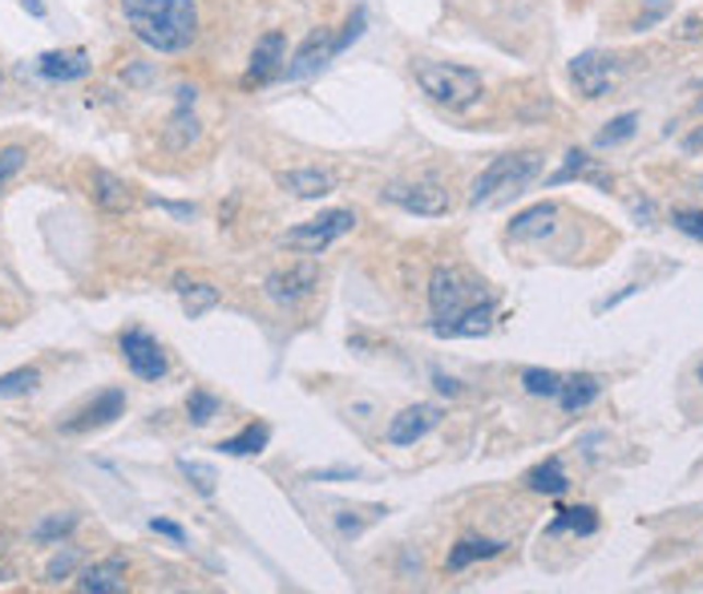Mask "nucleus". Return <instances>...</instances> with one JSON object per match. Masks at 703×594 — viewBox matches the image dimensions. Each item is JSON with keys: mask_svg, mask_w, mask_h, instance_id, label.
I'll return each mask as SVG.
<instances>
[{"mask_svg": "<svg viewBox=\"0 0 703 594\" xmlns=\"http://www.w3.org/2000/svg\"><path fill=\"white\" fill-rule=\"evenodd\" d=\"M493 304V291L481 283V279L465 276L461 267H433L429 276V307H433V319H453L469 312V307Z\"/></svg>", "mask_w": 703, "mask_h": 594, "instance_id": "obj_4", "label": "nucleus"}, {"mask_svg": "<svg viewBox=\"0 0 703 594\" xmlns=\"http://www.w3.org/2000/svg\"><path fill=\"white\" fill-rule=\"evenodd\" d=\"M37 384H40V369H33V364H21V369H13V372H4V376H0V400H4V396L33 393Z\"/></svg>", "mask_w": 703, "mask_h": 594, "instance_id": "obj_28", "label": "nucleus"}, {"mask_svg": "<svg viewBox=\"0 0 703 594\" xmlns=\"http://www.w3.org/2000/svg\"><path fill=\"white\" fill-rule=\"evenodd\" d=\"M178 469H183L186 477H190V486L199 489L202 498H214V469L211 465H202V462H190V457H178Z\"/></svg>", "mask_w": 703, "mask_h": 594, "instance_id": "obj_32", "label": "nucleus"}, {"mask_svg": "<svg viewBox=\"0 0 703 594\" xmlns=\"http://www.w3.org/2000/svg\"><path fill=\"white\" fill-rule=\"evenodd\" d=\"M493 316H497V300L493 304H481V307H469L461 316L453 319H433V331L441 340H473V336H485L493 328Z\"/></svg>", "mask_w": 703, "mask_h": 594, "instance_id": "obj_16", "label": "nucleus"}, {"mask_svg": "<svg viewBox=\"0 0 703 594\" xmlns=\"http://www.w3.org/2000/svg\"><path fill=\"white\" fill-rule=\"evenodd\" d=\"M90 198L93 207H102L106 214H126L133 211V186L126 178L109 171H93L90 174Z\"/></svg>", "mask_w": 703, "mask_h": 594, "instance_id": "obj_17", "label": "nucleus"}, {"mask_svg": "<svg viewBox=\"0 0 703 594\" xmlns=\"http://www.w3.org/2000/svg\"><path fill=\"white\" fill-rule=\"evenodd\" d=\"M695 376H700V384H703V364H700V369H695Z\"/></svg>", "mask_w": 703, "mask_h": 594, "instance_id": "obj_45", "label": "nucleus"}, {"mask_svg": "<svg viewBox=\"0 0 703 594\" xmlns=\"http://www.w3.org/2000/svg\"><path fill=\"white\" fill-rule=\"evenodd\" d=\"M695 106H700V109H703V81H700V102H695Z\"/></svg>", "mask_w": 703, "mask_h": 594, "instance_id": "obj_44", "label": "nucleus"}, {"mask_svg": "<svg viewBox=\"0 0 703 594\" xmlns=\"http://www.w3.org/2000/svg\"><path fill=\"white\" fill-rule=\"evenodd\" d=\"M671 223H676V231H683L688 238L703 243V211H695V207H676V211H671Z\"/></svg>", "mask_w": 703, "mask_h": 594, "instance_id": "obj_34", "label": "nucleus"}, {"mask_svg": "<svg viewBox=\"0 0 703 594\" xmlns=\"http://www.w3.org/2000/svg\"><path fill=\"white\" fill-rule=\"evenodd\" d=\"M700 33H703V9H700V13H691L688 21L679 25V37H688V40H691V37H700Z\"/></svg>", "mask_w": 703, "mask_h": 594, "instance_id": "obj_40", "label": "nucleus"}, {"mask_svg": "<svg viewBox=\"0 0 703 594\" xmlns=\"http://www.w3.org/2000/svg\"><path fill=\"white\" fill-rule=\"evenodd\" d=\"M671 9H676V0H643V9H638V16H635V25L631 28H655L659 21H667L671 16Z\"/></svg>", "mask_w": 703, "mask_h": 594, "instance_id": "obj_33", "label": "nucleus"}, {"mask_svg": "<svg viewBox=\"0 0 703 594\" xmlns=\"http://www.w3.org/2000/svg\"><path fill=\"white\" fill-rule=\"evenodd\" d=\"M126 28L154 54H186L199 37V0H118Z\"/></svg>", "mask_w": 703, "mask_h": 594, "instance_id": "obj_1", "label": "nucleus"}, {"mask_svg": "<svg viewBox=\"0 0 703 594\" xmlns=\"http://www.w3.org/2000/svg\"><path fill=\"white\" fill-rule=\"evenodd\" d=\"M271 445V429H267L263 421H251L243 424L235 436H226V441H219V450L226 453V457H259V453Z\"/></svg>", "mask_w": 703, "mask_h": 594, "instance_id": "obj_22", "label": "nucleus"}, {"mask_svg": "<svg viewBox=\"0 0 703 594\" xmlns=\"http://www.w3.org/2000/svg\"><path fill=\"white\" fill-rule=\"evenodd\" d=\"M352 226H356V214L344 211V207H336V211H319L316 219H307V223L292 226V231L283 235V247L316 255V252H324V247H332L340 235H348Z\"/></svg>", "mask_w": 703, "mask_h": 594, "instance_id": "obj_5", "label": "nucleus"}, {"mask_svg": "<svg viewBox=\"0 0 703 594\" xmlns=\"http://www.w3.org/2000/svg\"><path fill=\"white\" fill-rule=\"evenodd\" d=\"M150 529H154V534H162V538H171L174 546H183V541H186V529L178 526V522H171V517H150Z\"/></svg>", "mask_w": 703, "mask_h": 594, "instance_id": "obj_37", "label": "nucleus"}, {"mask_svg": "<svg viewBox=\"0 0 703 594\" xmlns=\"http://www.w3.org/2000/svg\"><path fill=\"white\" fill-rule=\"evenodd\" d=\"M526 486H530L534 493H546V498L566 493V489H571V477L562 469V457H546V462L534 465L530 474H526Z\"/></svg>", "mask_w": 703, "mask_h": 594, "instance_id": "obj_24", "label": "nucleus"}, {"mask_svg": "<svg viewBox=\"0 0 703 594\" xmlns=\"http://www.w3.org/2000/svg\"><path fill=\"white\" fill-rule=\"evenodd\" d=\"M542 166H546L542 150L502 154V159H493L490 166L473 178V186H469V202H473V207H481V202H505L509 195L526 190V186L542 174Z\"/></svg>", "mask_w": 703, "mask_h": 594, "instance_id": "obj_3", "label": "nucleus"}, {"mask_svg": "<svg viewBox=\"0 0 703 594\" xmlns=\"http://www.w3.org/2000/svg\"><path fill=\"white\" fill-rule=\"evenodd\" d=\"M37 73L45 81H78L90 73V54H85V49H54V54H40Z\"/></svg>", "mask_w": 703, "mask_h": 594, "instance_id": "obj_20", "label": "nucleus"}, {"mask_svg": "<svg viewBox=\"0 0 703 594\" xmlns=\"http://www.w3.org/2000/svg\"><path fill=\"white\" fill-rule=\"evenodd\" d=\"M73 526H78V514H49L33 526V538H37L40 546H57Z\"/></svg>", "mask_w": 703, "mask_h": 594, "instance_id": "obj_27", "label": "nucleus"}, {"mask_svg": "<svg viewBox=\"0 0 703 594\" xmlns=\"http://www.w3.org/2000/svg\"><path fill=\"white\" fill-rule=\"evenodd\" d=\"M441 405H409V409H400L392 421H388V445H417L425 433H433L441 424Z\"/></svg>", "mask_w": 703, "mask_h": 594, "instance_id": "obj_11", "label": "nucleus"}, {"mask_svg": "<svg viewBox=\"0 0 703 594\" xmlns=\"http://www.w3.org/2000/svg\"><path fill=\"white\" fill-rule=\"evenodd\" d=\"M25 150H21V145H4V150H0V171L4 174H16L21 171V166H25Z\"/></svg>", "mask_w": 703, "mask_h": 594, "instance_id": "obj_38", "label": "nucleus"}, {"mask_svg": "<svg viewBox=\"0 0 703 594\" xmlns=\"http://www.w3.org/2000/svg\"><path fill=\"white\" fill-rule=\"evenodd\" d=\"M4 178H9V174H4V171H0V186H4Z\"/></svg>", "mask_w": 703, "mask_h": 594, "instance_id": "obj_46", "label": "nucleus"}, {"mask_svg": "<svg viewBox=\"0 0 703 594\" xmlns=\"http://www.w3.org/2000/svg\"><path fill=\"white\" fill-rule=\"evenodd\" d=\"M598 393H602V381L595 372H571V376H562L558 405H562V412H583L586 405H595Z\"/></svg>", "mask_w": 703, "mask_h": 594, "instance_id": "obj_21", "label": "nucleus"}, {"mask_svg": "<svg viewBox=\"0 0 703 594\" xmlns=\"http://www.w3.org/2000/svg\"><path fill=\"white\" fill-rule=\"evenodd\" d=\"M81 594H118L126 591V558L121 555H109L102 562H90L81 570L78 582H73Z\"/></svg>", "mask_w": 703, "mask_h": 594, "instance_id": "obj_15", "label": "nucleus"}, {"mask_svg": "<svg viewBox=\"0 0 703 594\" xmlns=\"http://www.w3.org/2000/svg\"><path fill=\"white\" fill-rule=\"evenodd\" d=\"M81 562V550L78 546H66L61 555H54V562H49V570H45V579L49 582H61V579H69L73 574V567Z\"/></svg>", "mask_w": 703, "mask_h": 594, "instance_id": "obj_35", "label": "nucleus"}, {"mask_svg": "<svg viewBox=\"0 0 703 594\" xmlns=\"http://www.w3.org/2000/svg\"><path fill=\"white\" fill-rule=\"evenodd\" d=\"M25 13H33V16H45V4H40V0H25Z\"/></svg>", "mask_w": 703, "mask_h": 594, "instance_id": "obj_43", "label": "nucleus"}, {"mask_svg": "<svg viewBox=\"0 0 703 594\" xmlns=\"http://www.w3.org/2000/svg\"><path fill=\"white\" fill-rule=\"evenodd\" d=\"M319 283V267L316 264H292V267H279V271H271L263 283V291L276 300V304L292 307L300 304V300H307L312 291H316Z\"/></svg>", "mask_w": 703, "mask_h": 594, "instance_id": "obj_10", "label": "nucleus"}, {"mask_svg": "<svg viewBox=\"0 0 703 594\" xmlns=\"http://www.w3.org/2000/svg\"><path fill=\"white\" fill-rule=\"evenodd\" d=\"M550 534H574V538H595V534H598V510H595V505H571V510H554Z\"/></svg>", "mask_w": 703, "mask_h": 594, "instance_id": "obj_23", "label": "nucleus"}, {"mask_svg": "<svg viewBox=\"0 0 703 594\" xmlns=\"http://www.w3.org/2000/svg\"><path fill=\"white\" fill-rule=\"evenodd\" d=\"M118 348H121V360H126V369L138 376V381H162L171 364H166V352H162V343L150 336L147 328H126L118 336Z\"/></svg>", "mask_w": 703, "mask_h": 594, "instance_id": "obj_6", "label": "nucleus"}, {"mask_svg": "<svg viewBox=\"0 0 703 594\" xmlns=\"http://www.w3.org/2000/svg\"><path fill=\"white\" fill-rule=\"evenodd\" d=\"M505 550V541H490V538H461L449 550V570H469L473 562H485V558H497Z\"/></svg>", "mask_w": 703, "mask_h": 594, "instance_id": "obj_25", "label": "nucleus"}, {"mask_svg": "<svg viewBox=\"0 0 703 594\" xmlns=\"http://www.w3.org/2000/svg\"><path fill=\"white\" fill-rule=\"evenodd\" d=\"M126 412V393L121 388H106V393L90 400L85 409H78L61 424V433H90V429H102V424H114Z\"/></svg>", "mask_w": 703, "mask_h": 594, "instance_id": "obj_12", "label": "nucleus"}, {"mask_svg": "<svg viewBox=\"0 0 703 594\" xmlns=\"http://www.w3.org/2000/svg\"><path fill=\"white\" fill-rule=\"evenodd\" d=\"M638 291H643V283H631V288H623V291H619V295H607V300H598L595 312H598V316H602V312H611V307H619V304H623V300H631V295H638Z\"/></svg>", "mask_w": 703, "mask_h": 594, "instance_id": "obj_39", "label": "nucleus"}, {"mask_svg": "<svg viewBox=\"0 0 703 594\" xmlns=\"http://www.w3.org/2000/svg\"><path fill=\"white\" fill-rule=\"evenodd\" d=\"M522 388L530 396H554L562 393V376L554 369H522Z\"/></svg>", "mask_w": 703, "mask_h": 594, "instance_id": "obj_29", "label": "nucleus"}, {"mask_svg": "<svg viewBox=\"0 0 703 594\" xmlns=\"http://www.w3.org/2000/svg\"><path fill=\"white\" fill-rule=\"evenodd\" d=\"M558 202H534L526 207L522 214H514V223H509V238H518V243H534V238H546L554 235L558 226Z\"/></svg>", "mask_w": 703, "mask_h": 594, "instance_id": "obj_19", "label": "nucleus"}, {"mask_svg": "<svg viewBox=\"0 0 703 594\" xmlns=\"http://www.w3.org/2000/svg\"><path fill=\"white\" fill-rule=\"evenodd\" d=\"M638 130V114H619L614 121H607V130L598 133V145L607 150V145H619L626 142V138H635Z\"/></svg>", "mask_w": 703, "mask_h": 594, "instance_id": "obj_31", "label": "nucleus"}, {"mask_svg": "<svg viewBox=\"0 0 703 594\" xmlns=\"http://www.w3.org/2000/svg\"><path fill=\"white\" fill-rule=\"evenodd\" d=\"M619 81V61L611 54H578L571 61V85L583 93L586 102L607 97Z\"/></svg>", "mask_w": 703, "mask_h": 594, "instance_id": "obj_7", "label": "nucleus"}, {"mask_svg": "<svg viewBox=\"0 0 703 594\" xmlns=\"http://www.w3.org/2000/svg\"><path fill=\"white\" fill-rule=\"evenodd\" d=\"M364 25H368V13H364V9H356V13L348 16L344 21V28H340V33H336V54H344L348 45H352V40H360V33H364Z\"/></svg>", "mask_w": 703, "mask_h": 594, "instance_id": "obj_36", "label": "nucleus"}, {"mask_svg": "<svg viewBox=\"0 0 703 594\" xmlns=\"http://www.w3.org/2000/svg\"><path fill=\"white\" fill-rule=\"evenodd\" d=\"M683 150H688V154H700L703 150V126H695V130L683 138Z\"/></svg>", "mask_w": 703, "mask_h": 594, "instance_id": "obj_42", "label": "nucleus"}, {"mask_svg": "<svg viewBox=\"0 0 703 594\" xmlns=\"http://www.w3.org/2000/svg\"><path fill=\"white\" fill-rule=\"evenodd\" d=\"M276 183L295 198H324L336 190V174L319 171V166H295V171H279Z\"/></svg>", "mask_w": 703, "mask_h": 594, "instance_id": "obj_18", "label": "nucleus"}, {"mask_svg": "<svg viewBox=\"0 0 703 594\" xmlns=\"http://www.w3.org/2000/svg\"><path fill=\"white\" fill-rule=\"evenodd\" d=\"M219 396L207 393V388H195V393L186 396V417H190V424H211L214 417H219Z\"/></svg>", "mask_w": 703, "mask_h": 594, "instance_id": "obj_30", "label": "nucleus"}, {"mask_svg": "<svg viewBox=\"0 0 703 594\" xmlns=\"http://www.w3.org/2000/svg\"><path fill=\"white\" fill-rule=\"evenodd\" d=\"M388 202H397L400 211L409 214H421V219H441L449 214V190L441 183H397L385 190Z\"/></svg>", "mask_w": 703, "mask_h": 594, "instance_id": "obj_8", "label": "nucleus"}, {"mask_svg": "<svg viewBox=\"0 0 703 594\" xmlns=\"http://www.w3.org/2000/svg\"><path fill=\"white\" fill-rule=\"evenodd\" d=\"M174 291L183 295V312L190 319H199V316H207L211 307H219V288H211V283H190V279H174Z\"/></svg>", "mask_w": 703, "mask_h": 594, "instance_id": "obj_26", "label": "nucleus"}, {"mask_svg": "<svg viewBox=\"0 0 703 594\" xmlns=\"http://www.w3.org/2000/svg\"><path fill=\"white\" fill-rule=\"evenodd\" d=\"M412 78H417L429 102H437L441 109H453V114L478 106L481 93H485V81H481L478 69L453 66V61H417Z\"/></svg>", "mask_w": 703, "mask_h": 594, "instance_id": "obj_2", "label": "nucleus"}, {"mask_svg": "<svg viewBox=\"0 0 703 594\" xmlns=\"http://www.w3.org/2000/svg\"><path fill=\"white\" fill-rule=\"evenodd\" d=\"M283 66H288V37H283L279 28H271V33H263V37L255 40L247 73H243V90H259L267 81H276L279 73H283Z\"/></svg>", "mask_w": 703, "mask_h": 594, "instance_id": "obj_9", "label": "nucleus"}, {"mask_svg": "<svg viewBox=\"0 0 703 594\" xmlns=\"http://www.w3.org/2000/svg\"><path fill=\"white\" fill-rule=\"evenodd\" d=\"M562 183H590V186H598V190H611L614 178H611V171L598 166V159H590L586 150H571V154L562 159V166L546 178V186H562Z\"/></svg>", "mask_w": 703, "mask_h": 594, "instance_id": "obj_13", "label": "nucleus"}, {"mask_svg": "<svg viewBox=\"0 0 703 594\" xmlns=\"http://www.w3.org/2000/svg\"><path fill=\"white\" fill-rule=\"evenodd\" d=\"M336 57V33L332 28H312L307 40L300 45V54L292 57V66H283V73L292 81L307 78V73H316L324 61H332Z\"/></svg>", "mask_w": 703, "mask_h": 594, "instance_id": "obj_14", "label": "nucleus"}, {"mask_svg": "<svg viewBox=\"0 0 703 594\" xmlns=\"http://www.w3.org/2000/svg\"><path fill=\"white\" fill-rule=\"evenodd\" d=\"M433 384H437V393H445V396L461 393V381H453V376H445V372H433Z\"/></svg>", "mask_w": 703, "mask_h": 594, "instance_id": "obj_41", "label": "nucleus"}]
</instances>
